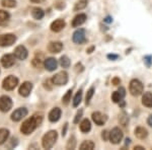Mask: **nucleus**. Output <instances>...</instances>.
Wrapping results in <instances>:
<instances>
[{"mask_svg":"<svg viewBox=\"0 0 152 150\" xmlns=\"http://www.w3.org/2000/svg\"><path fill=\"white\" fill-rule=\"evenodd\" d=\"M42 120H43V117L41 115H35L31 118H29L26 121H24L23 123V125H21L20 127L21 133H23L24 135H29L31 133H33L36 130L37 127L40 126Z\"/></svg>","mask_w":152,"mask_h":150,"instance_id":"f257e3e1","label":"nucleus"},{"mask_svg":"<svg viewBox=\"0 0 152 150\" xmlns=\"http://www.w3.org/2000/svg\"><path fill=\"white\" fill-rule=\"evenodd\" d=\"M58 138V134L56 131H50L47 134L44 135L43 140H42V145L45 149H50L52 148L55 144L56 140Z\"/></svg>","mask_w":152,"mask_h":150,"instance_id":"f03ea898","label":"nucleus"},{"mask_svg":"<svg viewBox=\"0 0 152 150\" xmlns=\"http://www.w3.org/2000/svg\"><path fill=\"white\" fill-rule=\"evenodd\" d=\"M129 89H130V92H131L132 95H134V97H138V95H140L141 93L143 92L144 86H143V84H142V82L140 80L133 79L131 82H130Z\"/></svg>","mask_w":152,"mask_h":150,"instance_id":"7ed1b4c3","label":"nucleus"},{"mask_svg":"<svg viewBox=\"0 0 152 150\" xmlns=\"http://www.w3.org/2000/svg\"><path fill=\"white\" fill-rule=\"evenodd\" d=\"M67 81H68V74L65 71H61V72L57 73V74L55 76H53V78H52L53 84L59 85V86L65 85L66 83H67Z\"/></svg>","mask_w":152,"mask_h":150,"instance_id":"20e7f679","label":"nucleus"},{"mask_svg":"<svg viewBox=\"0 0 152 150\" xmlns=\"http://www.w3.org/2000/svg\"><path fill=\"white\" fill-rule=\"evenodd\" d=\"M18 84V79L15 77V76H8L2 82V86H3L4 89L6 90H12L16 87V85Z\"/></svg>","mask_w":152,"mask_h":150,"instance_id":"39448f33","label":"nucleus"},{"mask_svg":"<svg viewBox=\"0 0 152 150\" xmlns=\"http://www.w3.org/2000/svg\"><path fill=\"white\" fill-rule=\"evenodd\" d=\"M109 139L113 144H119L122 141V139H123V132L119 128H114L110 132Z\"/></svg>","mask_w":152,"mask_h":150,"instance_id":"423d86ee","label":"nucleus"},{"mask_svg":"<svg viewBox=\"0 0 152 150\" xmlns=\"http://www.w3.org/2000/svg\"><path fill=\"white\" fill-rule=\"evenodd\" d=\"M16 41V37L12 34H5L0 36V47H9L14 44Z\"/></svg>","mask_w":152,"mask_h":150,"instance_id":"0eeeda50","label":"nucleus"},{"mask_svg":"<svg viewBox=\"0 0 152 150\" xmlns=\"http://www.w3.org/2000/svg\"><path fill=\"white\" fill-rule=\"evenodd\" d=\"M12 108V100L9 97L3 95L0 97V110L3 113L8 112Z\"/></svg>","mask_w":152,"mask_h":150,"instance_id":"6e6552de","label":"nucleus"},{"mask_svg":"<svg viewBox=\"0 0 152 150\" xmlns=\"http://www.w3.org/2000/svg\"><path fill=\"white\" fill-rule=\"evenodd\" d=\"M85 31L83 29H79L73 34L72 40L75 44H83L86 42V37H85Z\"/></svg>","mask_w":152,"mask_h":150,"instance_id":"1a4fd4ad","label":"nucleus"},{"mask_svg":"<svg viewBox=\"0 0 152 150\" xmlns=\"http://www.w3.org/2000/svg\"><path fill=\"white\" fill-rule=\"evenodd\" d=\"M28 115V110L26 108H19V109L15 110L11 115V120L14 122H18L20 121L23 118H24Z\"/></svg>","mask_w":152,"mask_h":150,"instance_id":"9d476101","label":"nucleus"},{"mask_svg":"<svg viewBox=\"0 0 152 150\" xmlns=\"http://www.w3.org/2000/svg\"><path fill=\"white\" fill-rule=\"evenodd\" d=\"M31 89H33V84H31V82H28V81H26V82H23V84L20 85V87H19V94L21 95V97H28L29 94H31Z\"/></svg>","mask_w":152,"mask_h":150,"instance_id":"9b49d317","label":"nucleus"},{"mask_svg":"<svg viewBox=\"0 0 152 150\" xmlns=\"http://www.w3.org/2000/svg\"><path fill=\"white\" fill-rule=\"evenodd\" d=\"M14 55H11V54H6V55H4L3 57L1 58V65L3 66L4 68H10L11 66H13L14 62H15V60H14Z\"/></svg>","mask_w":152,"mask_h":150,"instance_id":"f8f14e48","label":"nucleus"},{"mask_svg":"<svg viewBox=\"0 0 152 150\" xmlns=\"http://www.w3.org/2000/svg\"><path fill=\"white\" fill-rule=\"evenodd\" d=\"M14 57L18 58V60H24L28 57V50L26 49V47L23 46H18L15 48L14 50V53H13Z\"/></svg>","mask_w":152,"mask_h":150,"instance_id":"ddd939ff","label":"nucleus"},{"mask_svg":"<svg viewBox=\"0 0 152 150\" xmlns=\"http://www.w3.org/2000/svg\"><path fill=\"white\" fill-rule=\"evenodd\" d=\"M92 120H94V122L95 123L96 125H99V126H102V125H104L105 122H107V117L105 115H102V113L99 112H95L92 114Z\"/></svg>","mask_w":152,"mask_h":150,"instance_id":"4468645a","label":"nucleus"},{"mask_svg":"<svg viewBox=\"0 0 152 150\" xmlns=\"http://www.w3.org/2000/svg\"><path fill=\"white\" fill-rule=\"evenodd\" d=\"M66 23L63 19H56L55 21H53L52 24H51V31H55V33H58V31H61L63 29L65 28Z\"/></svg>","mask_w":152,"mask_h":150,"instance_id":"2eb2a0df","label":"nucleus"},{"mask_svg":"<svg viewBox=\"0 0 152 150\" xmlns=\"http://www.w3.org/2000/svg\"><path fill=\"white\" fill-rule=\"evenodd\" d=\"M63 49V44L61 42H51L48 46V50L51 53H55L57 54L59 52H61Z\"/></svg>","mask_w":152,"mask_h":150,"instance_id":"dca6fc26","label":"nucleus"},{"mask_svg":"<svg viewBox=\"0 0 152 150\" xmlns=\"http://www.w3.org/2000/svg\"><path fill=\"white\" fill-rule=\"evenodd\" d=\"M44 65H45V68L47 69L48 71H54L57 69V66H58V62L57 60H56L55 58H48L45 60V63H44Z\"/></svg>","mask_w":152,"mask_h":150,"instance_id":"f3484780","label":"nucleus"},{"mask_svg":"<svg viewBox=\"0 0 152 150\" xmlns=\"http://www.w3.org/2000/svg\"><path fill=\"white\" fill-rule=\"evenodd\" d=\"M60 117H61V110L59 109V108H54V109L49 113V120L53 123L59 121Z\"/></svg>","mask_w":152,"mask_h":150,"instance_id":"a211bd4d","label":"nucleus"},{"mask_svg":"<svg viewBox=\"0 0 152 150\" xmlns=\"http://www.w3.org/2000/svg\"><path fill=\"white\" fill-rule=\"evenodd\" d=\"M86 20V15L84 13H80L78 15H76L74 19L72 20V26L74 28H77V26H80L81 24H83Z\"/></svg>","mask_w":152,"mask_h":150,"instance_id":"6ab92c4d","label":"nucleus"},{"mask_svg":"<svg viewBox=\"0 0 152 150\" xmlns=\"http://www.w3.org/2000/svg\"><path fill=\"white\" fill-rule=\"evenodd\" d=\"M142 104L147 108H152V93L145 92L142 97Z\"/></svg>","mask_w":152,"mask_h":150,"instance_id":"aec40b11","label":"nucleus"},{"mask_svg":"<svg viewBox=\"0 0 152 150\" xmlns=\"http://www.w3.org/2000/svg\"><path fill=\"white\" fill-rule=\"evenodd\" d=\"M10 15L7 11L0 10V26H6L9 23Z\"/></svg>","mask_w":152,"mask_h":150,"instance_id":"412c9836","label":"nucleus"},{"mask_svg":"<svg viewBox=\"0 0 152 150\" xmlns=\"http://www.w3.org/2000/svg\"><path fill=\"white\" fill-rule=\"evenodd\" d=\"M135 135H136V137L139 139H145L147 137V135H148V132H147V130L145 128L138 127L135 130Z\"/></svg>","mask_w":152,"mask_h":150,"instance_id":"4be33fe9","label":"nucleus"},{"mask_svg":"<svg viewBox=\"0 0 152 150\" xmlns=\"http://www.w3.org/2000/svg\"><path fill=\"white\" fill-rule=\"evenodd\" d=\"M31 15L35 19H42L45 15V12L42 8H39V7H36L31 10Z\"/></svg>","mask_w":152,"mask_h":150,"instance_id":"5701e85b","label":"nucleus"},{"mask_svg":"<svg viewBox=\"0 0 152 150\" xmlns=\"http://www.w3.org/2000/svg\"><path fill=\"white\" fill-rule=\"evenodd\" d=\"M90 129H91V124H90L89 120H87V119L83 120L81 122V124H80V130H81V132L87 133L90 131Z\"/></svg>","mask_w":152,"mask_h":150,"instance_id":"b1692460","label":"nucleus"},{"mask_svg":"<svg viewBox=\"0 0 152 150\" xmlns=\"http://www.w3.org/2000/svg\"><path fill=\"white\" fill-rule=\"evenodd\" d=\"M9 136V131L7 129H0V145L4 144Z\"/></svg>","mask_w":152,"mask_h":150,"instance_id":"393cba45","label":"nucleus"},{"mask_svg":"<svg viewBox=\"0 0 152 150\" xmlns=\"http://www.w3.org/2000/svg\"><path fill=\"white\" fill-rule=\"evenodd\" d=\"M87 5V0H79L77 3L75 4L74 6V11H78L81 10V9H84Z\"/></svg>","mask_w":152,"mask_h":150,"instance_id":"a878e982","label":"nucleus"},{"mask_svg":"<svg viewBox=\"0 0 152 150\" xmlns=\"http://www.w3.org/2000/svg\"><path fill=\"white\" fill-rule=\"evenodd\" d=\"M81 98H82V90H79L77 93H76V95L73 98V107H78L79 104L81 102Z\"/></svg>","mask_w":152,"mask_h":150,"instance_id":"bb28decb","label":"nucleus"},{"mask_svg":"<svg viewBox=\"0 0 152 150\" xmlns=\"http://www.w3.org/2000/svg\"><path fill=\"white\" fill-rule=\"evenodd\" d=\"M94 148V143L92 141H84L83 143L80 145V149L81 150H91Z\"/></svg>","mask_w":152,"mask_h":150,"instance_id":"cd10ccee","label":"nucleus"},{"mask_svg":"<svg viewBox=\"0 0 152 150\" xmlns=\"http://www.w3.org/2000/svg\"><path fill=\"white\" fill-rule=\"evenodd\" d=\"M70 59L67 57V56H62L60 58V65L62 66L63 68H68L70 66Z\"/></svg>","mask_w":152,"mask_h":150,"instance_id":"c85d7f7f","label":"nucleus"},{"mask_svg":"<svg viewBox=\"0 0 152 150\" xmlns=\"http://www.w3.org/2000/svg\"><path fill=\"white\" fill-rule=\"evenodd\" d=\"M2 5L4 7H8V8H12V7H15L16 1L15 0H2Z\"/></svg>","mask_w":152,"mask_h":150,"instance_id":"c756f323","label":"nucleus"},{"mask_svg":"<svg viewBox=\"0 0 152 150\" xmlns=\"http://www.w3.org/2000/svg\"><path fill=\"white\" fill-rule=\"evenodd\" d=\"M71 95H72V89H69L67 92H66V94L62 98L63 104H64V105H68V104H69L70 100H71Z\"/></svg>","mask_w":152,"mask_h":150,"instance_id":"7c9ffc66","label":"nucleus"},{"mask_svg":"<svg viewBox=\"0 0 152 150\" xmlns=\"http://www.w3.org/2000/svg\"><path fill=\"white\" fill-rule=\"evenodd\" d=\"M119 121L122 125H123V126H126L127 123H128V121H129L128 116H127L126 113H122L121 116H120V118H119Z\"/></svg>","mask_w":152,"mask_h":150,"instance_id":"2f4dec72","label":"nucleus"},{"mask_svg":"<svg viewBox=\"0 0 152 150\" xmlns=\"http://www.w3.org/2000/svg\"><path fill=\"white\" fill-rule=\"evenodd\" d=\"M112 98H113V100H114V102H120L121 100H123L124 97H122L121 94H120L119 91H115L114 93H113Z\"/></svg>","mask_w":152,"mask_h":150,"instance_id":"473e14b6","label":"nucleus"},{"mask_svg":"<svg viewBox=\"0 0 152 150\" xmlns=\"http://www.w3.org/2000/svg\"><path fill=\"white\" fill-rule=\"evenodd\" d=\"M94 88L91 87L89 90L87 91V94H86V98H85V104L86 105H89L90 100H91V97L94 95Z\"/></svg>","mask_w":152,"mask_h":150,"instance_id":"72a5a7b5","label":"nucleus"},{"mask_svg":"<svg viewBox=\"0 0 152 150\" xmlns=\"http://www.w3.org/2000/svg\"><path fill=\"white\" fill-rule=\"evenodd\" d=\"M75 145H76L75 137H74V136H72V137H71V138L69 139V141H68L67 148H68V149H74V148H75Z\"/></svg>","mask_w":152,"mask_h":150,"instance_id":"f704fd0d","label":"nucleus"},{"mask_svg":"<svg viewBox=\"0 0 152 150\" xmlns=\"http://www.w3.org/2000/svg\"><path fill=\"white\" fill-rule=\"evenodd\" d=\"M9 142H10V144H7L6 146L8 147V148H13V147H15L16 145H18V139L14 138V137H12V138L9 140Z\"/></svg>","mask_w":152,"mask_h":150,"instance_id":"c9c22d12","label":"nucleus"},{"mask_svg":"<svg viewBox=\"0 0 152 150\" xmlns=\"http://www.w3.org/2000/svg\"><path fill=\"white\" fill-rule=\"evenodd\" d=\"M144 62H145L146 65L149 67L152 63V57L151 56H146V57H144Z\"/></svg>","mask_w":152,"mask_h":150,"instance_id":"e433bc0d","label":"nucleus"},{"mask_svg":"<svg viewBox=\"0 0 152 150\" xmlns=\"http://www.w3.org/2000/svg\"><path fill=\"white\" fill-rule=\"evenodd\" d=\"M82 110H80L79 112L77 113V114H76V117H75V119H74V123L75 124H77L78 122H79V120H80V118L82 117Z\"/></svg>","mask_w":152,"mask_h":150,"instance_id":"4c0bfd02","label":"nucleus"},{"mask_svg":"<svg viewBox=\"0 0 152 150\" xmlns=\"http://www.w3.org/2000/svg\"><path fill=\"white\" fill-rule=\"evenodd\" d=\"M33 64H34L35 66H37V67H38V66L42 65V60H41V59H34Z\"/></svg>","mask_w":152,"mask_h":150,"instance_id":"58836bf2","label":"nucleus"},{"mask_svg":"<svg viewBox=\"0 0 152 150\" xmlns=\"http://www.w3.org/2000/svg\"><path fill=\"white\" fill-rule=\"evenodd\" d=\"M118 91L120 92V94H121L122 97H125V95H126V89H125L124 87H120V88H119V90H118Z\"/></svg>","mask_w":152,"mask_h":150,"instance_id":"ea45409f","label":"nucleus"},{"mask_svg":"<svg viewBox=\"0 0 152 150\" xmlns=\"http://www.w3.org/2000/svg\"><path fill=\"white\" fill-rule=\"evenodd\" d=\"M109 136H110V133H107V131H104V132H102V139H104V140H107V139H109Z\"/></svg>","mask_w":152,"mask_h":150,"instance_id":"a19ab883","label":"nucleus"},{"mask_svg":"<svg viewBox=\"0 0 152 150\" xmlns=\"http://www.w3.org/2000/svg\"><path fill=\"white\" fill-rule=\"evenodd\" d=\"M120 82H121V80H120V78H118V77H115L114 79H113V84L114 85L120 84Z\"/></svg>","mask_w":152,"mask_h":150,"instance_id":"79ce46f5","label":"nucleus"},{"mask_svg":"<svg viewBox=\"0 0 152 150\" xmlns=\"http://www.w3.org/2000/svg\"><path fill=\"white\" fill-rule=\"evenodd\" d=\"M107 58L112 59V60H115V59H118V55H112V54H109V55H107Z\"/></svg>","mask_w":152,"mask_h":150,"instance_id":"37998d69","label":"nucleus"},{"mask_svg":"<svg viewBox=\"0 0 152 150\" xmlns=\"http://www.w3.org/2000/svg\"><path fill=\"white\" fill-rule=\"evenodd\" d=\"M147 122H148L149 126H151V127H152V115L149 116V118H148V120H147Z\"/></svg>","mask_w":152,"mask_h":150,"instance_id":"c03bdc74","label":"nucleus"},{"mask_svg":"<svg viewBox=\"0 0 152 150\" xmlns=\"http://www.w3.org/2000/svg\"><path fill=\"white\" fill-rule=\"evenodd\" d=\"M104 21H105V23H112V21H113V18H111L110 16H107V18L104 19Z\"/></svg>","mask_w":152,"mask_h":150,"instance_id":"a18cd8bd","label":"nucleus"},{"mask_svg":"<svg viewBox=\"0 0 152 150\" xmlns=\"http://www.w3.org/2000/svg\"><path fill=\"white\" fill-rule=\"evenodd\" d=\"M31 2H34V3H42V2H44L45 0H31Z\"/></svg>","mask_w":152,"mask_h":150,"instance_id":"49530a36","label":"nucleus"},{"mask_svg":"<svg viewBox=\"0 0 152 150\" xmlns=\"http://www.w3.org/2000/svg\"><path fill=\"white\" fill-rule=\"evenodd\" d=\"M134 149L135 150H142V149H145V148H144V147H142V146H135Z\"/></svg>","mask_w":152,"mask_h":150,"instance_id":"de8ad7c7","label":"nucleus"},{"mask_svg":"<svg viewBox=\"0 0 152 150\" xmlns=\"http://www.w3.org/2000/svg\"><path fill=\"white\" fill-rule=\"evenodd\" d=\"M94 50V47H91V48H90V49H88V50H87V53H91Z\"/></svg>","mask_w":152,"mask_h":150,"instance_id":"09e8293b","label":"nucleus"}]
</instances>
